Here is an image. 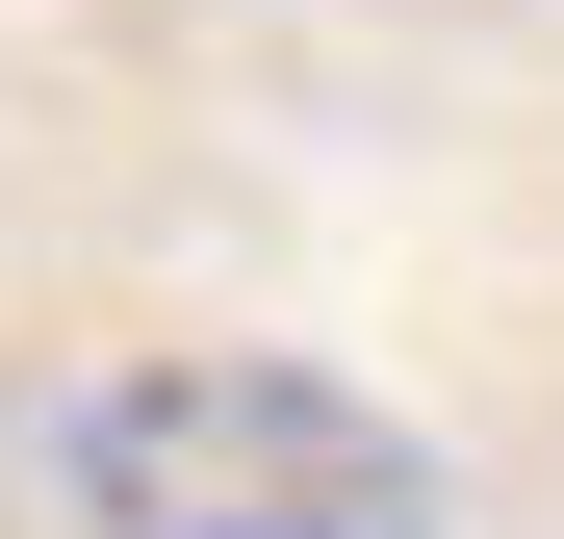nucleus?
Segmentation results:
<instances>
[{
  "instance_id": "f257e3e1",
  "label": "nucleus",
  "mask_w": 564,
  "mask_h": 539,
  "mask_svg": "<svg viewBox=\"0 0 564 539\" xmlns=\"http://www.w3.org/2000/svg\"><path fill=\"white\" fill-rule=\"evenodd\" d=\"M77 539H462L436 436L359 411L334 359H104L52 411Z\"/></svg>"
}]
</instances>
